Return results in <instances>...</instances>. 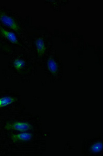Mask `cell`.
<instances>
[{
	"label": "cell",
	"instance_id": "cell-5",
	"mask_svg": "<svg viewBox=\"0 0 103 156\" xmlns=\"http://www.w3.org/2000/svg\"><path fill=\"white\" fill-rule=\"evenodd\" d=\"M35 46L38 55L39 56H42L46 50V47L44 40L41 37L38 38L35 41Z\"/></svg>",
	"mask_w": 103,
	"mask_h": 156
},
{
	"label": "cell",
	"instance_id": "cell-3",
	"mask_svg": "<svg viewBox=\"0 0 103 156\" xmlns=\"http://www.w3.org/2000/svg\"><path fill=\"white\" fill-rule=\"evenodd\" d=\"M32 137L33 135L32 133L23 132V133H18L12 135L11 138L14 142H27L31 140Z\"/></svg>",
	"mask_w": 103,
	"mask_h": 156
},
{
	"label": "cell",
	"instance_id": "cell-1",
	"mask_svg": "<svg viewBox=\"0 0 103 156\" xmlns=\"http://www.w3.org/2000/svg\"><path fill=\"white\" fill-rule=\"evenodd\" d=\"M5 129L8 130H14L17 131L27 132L33 129L32 124L27 122H15L6 124Z\"/></svg>",
	"mask_w": 103,
	"mask_h": 156
},
{
	"label": "cell",
	"instance_id": "cell-8",
	"mask_svg": "<svg viewBox=\"0 0 103 156\" xmlns=\"http://www.w3.org/2000/svg\"><path fill=\"white\" fill-rule=\"evenodd\" d=\"M103 146V142L101 141L97 142L96 143H94V144H92V145L91 146L90 148V151L91 152L94 154L99 153L102 151Z\"/></svg>",
	"mask_w": 103,
	"mask_h": 156
},
{
	"label": "cell",
	"instance_id": "cell-4",
	"mask_svg": "<svg viewBox=\"0 0 103 156\" xmlns=\"http://www.w3.org/2000/svg\"><path fill=\"white\" fill-rule=\"evenodd\" d=\"M0 32L2 35L8 39L11 42L14 44H18V40L15 34L13 32L5 30L2 27H0Z\"/></svg>",
	"mask_w": 103,
	"mask_h": 156
},
{
	"label": "cell",
	"instance_id": "cell-6",
	"mask_svg": "<svg viewBox=\"0 0 103 156\" xmlns=\"http://www.w3.org/2000/svg\"><path fill=\"white\" fill-rule=\"evenodd\" d=\"M47 68L48 71H49L52 75H55L58 71V65L57 62L54 59L50 58L47 60Z\"/></svg>",
	"mask_w": 103,
	"mask_h": 156
},
{
	"label": "cell",
	"instance_id": "cell-9",
	"mask_svg": "<svg viewBox=\"0 0 103 156\" xmlns=\"http://www.w3.org/2000/svg\"><path fill=\"white\" fill-rule=\"evenodd\" d=\"M25 61L22 59H16L13 62V66L17 70H22L25 67Z\"/></svg>",
	"mask_w": 103,
	"mask_h": 156
},
{
	"label": "cell",
	"instance_id": "cell-2",
	"mask_svg": "<svg viewBox=\"0 0 103 156\" xmlns=\"http://www.w3.org/2000/svg\"><path fill=\"white\" fill-rule=\"evenodd\" d=\"M0 21L9 28L18 31L20 30L19 26L16 20L11 16L7 15L5 13L0 12Z\"/></svg>",
	"mask_w": 103,
	"mask_h": 156
},
{
	"label": "cell",
	"instance_id": "cell-7",
	"mask_svg": "<svg viewBox=\"0 0 103 156\" xmlns=\"http://www.w3.org/2000/svg\"><path fill=\"white\" fill-rule=\"evenodd\" d=\"M16 98L12 96H5L0 98V108H4L12 105L16 101Z\"/></svg>",
	"mask_w": 103,
	"mask_h": 156
}]
</instances>
